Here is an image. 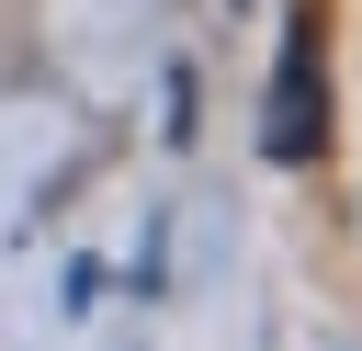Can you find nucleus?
I'll return each mask as SVG.
<instances>
[{
    "instance_id": "obj_1",
    "label": "nucleus",
    "mask_w": 362,
    "mask_h": 351,
    "mask_svg": "<svg viewBox=\"0 0 362 351\" xmlns=\"http://www.w3.org/2000/svg\"><path fill=\"white\" fill-rule=\"evenodd\" d=\"M328 147V0H294L283 57H272V102H260V159L305 170Z\"/></svg>"
}]
</instances>
